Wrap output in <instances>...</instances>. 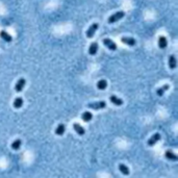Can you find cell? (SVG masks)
I'll return each instance as SVG.
<instances>
[{
	"label": "cell",
	"instance_id": "cell-2",
	"mask_svg": "<svg viewBox=\"0 0 178 178\" xmlns=\"http://www.w3.org/2000/svg\"><path fill=\"white\" fill-rule=\"evenodd\" d=\"M89 108L94 109V111H98V109H102L106 106V102L105 101H98V102H92V103L88 104Z\"/></svg>",
	"mask_w": 178,
	"mask_h": 178
},
{
	"label": "cell",
	"instance_id": "cell-4",
	"mask_svg": "<svg viewBox=\"0 0 178 178\" xmlns=\"http://www.w3.org/2000/svg\"><path fill=\"white\" fill-rule=\"evenodd\" d=\"M98 27H99L98 23H94V24H92L91 26H90L89 29H88V31H87V37L89 38V39H92V38L94 37L95 32L97 31Z\"/></svg>",
	"mask_w": 178,
	"mask_h": 178
},
{
	"label": "cell",
	"instance_id": "cell-5",
	"mask_svg": "<svg viewBox=\"0 0 178 178\" xmlns=\"http://www.w3.org/2000/svg\"><path fill=\"white\" fill-rule=\"evenodd\" d=\"M25 83H26L25 78H20L19 80L17 81V83H16V86H15L16 93H20V92H22V90L24 89V87H25Z\"/></svg>",
	"mask_w": 178,
	"mask_h": 178
},
{
	"label": "cell",
	"instance_id": "cell-15",
	"mask_svg": "<svg viewBox=\"0 0 178 178\" xmlns=\"http://www.w3.org/2000/svg\"><path fill=\"white\" fill-rule=\"evenodd\" d=\"M65 131H66V126H65L64 124H58L56 129H55V134L57 136H63L65 134Z\"/></svg>",
	"mask_w": 178,
	"mask_h": 178
},
{
	"label": "cell",
	"instance_id": "cell-11",
	"mask_svg": "<svg viewBox=\"0 0 178 178\" xmlns=\"http://www.w3.org/2000/svg\"><path fill=\"white\" fill-rule=\"evenodd\" d=\"M165 156H166V158H168L169 161H176L178 159V156L176 155L174 152H172V151L168 150L166 151V153H165Z\"/></svg>",
	"mask_w": 178,
	"mask_h": 178
},
{
	"label": "cell",
	"instance_id": "cell-20",
	"mask_svg": "<svg viewBox=\"0 0 178 178\" xmlns=\"http://www.w3.org/2000/svg\"><path fill=\"white\" fill-rule=\"evenodd\" d=\"M169 88H170V86H169V84H165V86H163L161 88L157 89V91H156V94H157L158 96H163V95L165 94V92L169 90Z\"/></svg>",
	"mask_w": 178,
	"mask_h": 178
},
{
	"label": "cell",
	"instance_id": "cell-14",
	"mask_svg": "<svg viewBox=\"0 0 178 178\" xmlns=\"http://www.w3.org/2000/svg\"><path fill=\"white\" fill-rule=\"evenodd\" d=\"M106 88H107V81L105 79H101V80H99V81L97 82V89L98 90L103 91V90H105Z\"/></svg>",
	"mask_w": 178,
	"mask_h": 178
},
{
	"label": "cell",
	"instance_id": "cell-17",
	"mask_svg": "<svg viewBox=\"0 0 178 178\" xmlns=\"http://www.w3.org/2000/svg\"><path fill=\"white\" fill-rule=\"evenodd\" d=\"M119 170H120V172H121L123 175H129V173H130L128 167L125 166L124 163H120V165H119Z\"/></svg>",
	"mask_w": 178,
	"mask_h": 178
},
{
	"label": "cell",
	"instance_id": "cell-18",
	"mask_svg": "<svg viewBox=\"0 0 178 178\" xmlns=\"http://www.w3.org/2000/svg\"><path fill=\"white\" fill-rule=\"evenodd\" d=\"M81 119L84 122H90V121H92V119H93V115H92V113H90V111H84L83 114L81 115Z\"/></svg>",
	"mask_w": 178,
	"mask_h": 178
},
{
	"label": "cell",
	"instance_id": "cell-8",
	"mask_svg": "<svg viewBox=\"0 0 178 178\" xmlns=\"http://www.w3.org/2000/svg\"><path fill=\"white\" fill-rule=\"evenodd\" d=\"M167 46H168V41H167L166 37L161 35L158 38V47L161 49H165V48H167Z\"/></svg>",
	"mask_w": 178,
	"mask_h": 178
},
{
	"label": "cell",
	"instance_id": "cell-16",
	"mask_svg": "<svg viewBox=\"0 0 178 178\" xmlns=\"http://www.w3.org/2000/svg\"><path fill=\"white\" fill-rule=\"evenodd\" d=\"M176 66H177V60H176V57L175 55H171L169 57V67L171 69H175Z\"/></svg>",
	"mask_w": 178,
	"mask_h": 178
},
{
	"label": "cell",
	"instance_id": "cell-12",
	"mask_svg": "<svg viewBox=\"0 0 178 178\" xmlns=\"http://www.w3.org/2000/svg\"><path fill=\"white\" fill-rule=\"evenodd\" d=\"M0 37H1V39H3L5 42H8V43L12 42V40H13L12 35H10V33H8L6 31H4V30H1V31H0Z\"/></svg>",
	"mask_w": 178,
	"mask_h": 178
},
{
	"label": "cell",
	"instance_id": "cell-19",
	"mask_svg": "<svg viewBox=\"0 0 178 178\" xmlns=\"http://www.w3.org/2000/svg\"><path fill=\"white\" fill-rule=\"evenodd\" d=\"M23 106V99L21 97H18L14 100V107L15 108H21Z\"/></svg>",
	"mask_w": 178,
	"mask_h": 178
},
{
	"label": "cell",
	"instance_id": "cell-6",
	"mask_svg": "<svg viewBox=\"0 0 178 178\" xmlns=\"http://www.w3.org/2000/svg\"><path fill=\"white\" fill-rule=\"evenodd\" d=\"M103 44L106 46L107 48H108L109 50H111V51H115V50H117V45L116 43L114 42V41H111V39H104L103 40Z\"/></svg>",
	"mask_w": 178,
	"mask_h": 178
},
{
	"label": "cell",
	"instance_id": "cell-3",
	"mask_svg": "<svg viewBox=\"0 0 178 178\" xmlns=\"http://www.w3.org/2000/svg\"><path fill=\"white\" fill-rule=\"evenodd\" d=\"M161 134H158V132H156V134H154L153 136H151L150 138L148 140V142H147V144H148V146H154L156 143H157L159 140H161Z\"/></svg>",
	"mask_w": 178,
	"mask_h": 178
},
{
	"label": "cell",
	"instance_id": "cell-13",
	"mask_svg": "<svg viewBox=\"0 0 178 178\" xmlns=\"http://www.w3.org/2000/svg\"><path fill=\"white\" fill-rule=\"evenodd\" d=\"M97 51H98V44H97L96 42L92 43L91 45H90V48H89V53L91 55H95L97 53Z\"/></svg>",
	"mask_w": 178,
	"mask_h": 178
},
{
	"label": "cell",
	"instance_id": "cell-1",
	"mask_svg": "<svg viewBox=\"0 0 178 178\" xmlns=\"http://www.w3.org/2000/svg\"><path fill=\"white\" fill-rule=\"evenodd\" d=\"M125 16V13L123 12V10H120V12H117L116 14H114V15H111V17L108 18V20H107V22L109 23V24H111V23H115L117 22V21H119L120 19H122V18Z\"/></svg>",
	"mask_w": 178,
	"mask_h": 178
},
{
	"label": "cell",
	"instance_id": "cell-21",
	"mask_svg": "<svg viewBox=\"0 0 178 178\" xmlns=\"http://www.w3.org/2000/svg\"><path fill=\"white\" fill-rule=\"evenodd\" d=\"M21 145H22V141L18 138V140H16V141L13 142V144H12V148L14 149V150H18V149H20Z\"/></svg>",
	"mask_w": 178,
	"mask_h": 178
},
{
	"label": "cell",
	"instance_id": "cell-9",
	"mask_svg": "<svg viewBox=\"0 0 178 178\" xmlns=\"http://www.w3.org/2000/svg\"><path fill=\"white\" fill-rule=\"evenodd\" d=\"M109 100H111V103L115 104L116 106H120V105L123 104V100H122L121 98H119V97L115 96V95H111V96L109 97Z\"/></svg>",
	"mask_w": 178,
	"mask_h": 178
},
{
	"label": "cell",
	"instance_id": "cell-7",
	"mask_svg": "<svg viewBox=\"0 0 178 178\" xmlns=\"http://www.w3.org/2000/svg\"><path fill=\"white\" fill-rule=\"evenodd\" d=\"M122 43H124L125 45H128V46H134L136 44V41L134 38H129V37H123L121 39Z\"/></svg>",
	"mask_w": 178,
	"mask_h": 178
},
{
	"label": "cell",
	"instance_id": "cell-10",
	"mask_svg": "<svg viewBox=\"0 0 178 178\" xmlns=\"http://www.w3.org/2000/svg\"><path fill=\"white\" fill-rule=\"evenodd\" d=\"M73 128H74V130L76 131V134H78L79 136H83V134H86V129H84L83 127L78 123L73 124Z\"/></svg>",
	"mask_w": 178,
	"mask_h": 178
}]
</instances>
